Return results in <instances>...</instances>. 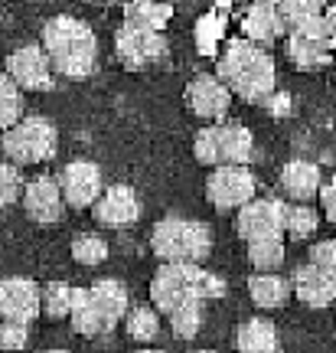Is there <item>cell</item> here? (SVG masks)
Returning a JSON list of instances; mask_svg holds the SVG:
<instances>
[{
	"mask_svg": "<svg viewBox=\"0 0 336 353\" xmlns=\"http://www.w3.org/2000/svg\"><path fill=\"white\" fill-rule=\"evenodd\" d=\"M324 187V176H320V167L311 164V161H287L284 170H281V190L284 196H291L294 203H307L313 200Z\"/></svg>",
	"mask_w": 336,
	"mask_h": 353,
	"instance_id": "ac0fdd59",
	"label": "cell"
},
{
	"mask_svg": "<svg viewBox=\"0 0 336 353\" xmlns=\"http://www.w3.org/2000/svg\"><path fill=\"white\" fill-rule=\"evenodd\" d=\"M235 350L238 353H271L277 350V327L264 317H251L235 330Z\"/></svg>",
	"mask_w": 336,
	"mask_h": 353,
	"instance_id": "603a6c76",
	"label": "cell"
},
{
	"mask_svg": "<svg viewBox=\"0 0 336 353\" xmlns=\"http://www.w3.org/2000/svg\"><path fill=\"white\" fill-rule=\"evenodd\" d=\"M330 43L320 37H313L307 30H300L294 26L291 30V37H287V56L300 65V69H320V65L330 63Z\"/></svg>",
	"mask_w": 336,
	"mask_h": 353,
	"instance_id": "ffe728a7",
	"label": "cell"
},
{
	"mask_svg": "<svg viewBox=\"0 0 336 353\" xmlns=\"http://www.w3.org/2000/svg\"><path fill=\"white\" fill-rule=\"evenodd\" d=\"M150 249L160 262L202 265L212 252V229L200 219H160L150 232Z\"/></svg>",
	"mask_w": 336,
	"mask_h": 353,
	"instance_id": "277c9868",
	"label": "cell"
},
{
	"mask_svg": "<svg viewBox=\"0 0 336 353\" xmlns=\"http://www.w3.org/2000/svg\"><path fill=\"white\" fill-rule=\"evenodd\" d=\"M225 85L245 101H264L277 85V69L268 52L251 39H232L219 59V72Z\"/></svg>",
	"mask_w": 336,
	"mask_h": 353,
	"instance_id": "7a4b0ae2",
	"label": "cell"
},
{
	"mask_svg": "<svg viewBox=\"0 0 336 353\" xmlns=\"http://www.w3.org/2000/svg\"><path fill=\"white\" fill-rule=\"evenodd\" d=\"M284 219H287V203L284 200H277V196L249 200L245 206H238L235 232L245 242L274 239V236H284Z\"/></svg>",
	"mask_w": 336,
	"mask_h": 353,
	"instance_id": "ba28073f",
	"label": "cell"
},
{
	"mask_svg": "<svg viewBox=\"0 0 336 353\" xmlns=\"http://www.w3.org/2000/svg\"><path fill=\"white\" fill-rule=\"evenodd\" d=\"M30 343V324L23 321H0V350L13 353Z\"/></svg>",
	"mask_w": 336,
	"mask_h": 353,
	"instance_id": "d6a6232c",
	"label": "cell"
},
{
	"mask_svg": "<svg viewBox=\"0 0 336 353\" xmlns=\"http://www.w3.org/2000/svg\"><path fill=\"white\" fill-rule=\"evenodd\" d=\"M23 118V88L7 72H0V131H7Z\"/></svg>",
	"mask_w": 336,
	"mask_h": 353,
	"instance_id": "4316f807",
	"label": "cell"
},
{
	"mask_svg": "<svg viewBox=\"0 0 336 353\" xmlns=\"http://www.w3.org/2000/svg\"><path fill=\"white\" fill-rule=\"evenodd\" d=\"M137 353H160V350H137Z\"/></svg>",
	"mask_w": 336,
	"mask_h": 353,
	"instance_id": "8d00e7d4",
	"label": "cell"
},
{
	"mask_svg": "<svg viewBox=\"0 0 336 353\" xmlns=\"http://www.w3.org/2000/svg\"><path fill=\"white\" fill-rule=\"evenodd\" d=\"M7 76L20 88L30 92H50L52 88V63L43 46H20L7 56Z\"/></svg>",
	"mask_w": 336,
	"mask_h": 353,
	"instance_id": "30bf717a",
	"label": "cell"
},
{
	"mask_svg": "<svg viewBox=\"0 0 336 353\" xmlns=\"http://www.w3.org/2000/svg\"><path fill=\"white\" fill-rule=\"evenodd\" d=\"M92 301L98 304L101 317H105V327L114 330L121 321H125L127 307H131V294H127V285H121L118 278H98L92 285Z\"/></svg>",
	"mask_w": 336,
	"mask_h": 353,
	"instance_id": "d6986e66",
	"label": "cell"
},
{
	"mask_svg": "<svg viewBox=\"0 0 336 353\" xmlns=\"http://www.w3.org/2000/svg\"><path fill=\"white\" fill-rule=\"evenodd\" d=\"M43 50L50 56L52 72L65 79H85L95 72L98 63V39L92 33V26L82 23L78 17H52L43 26Z\"/></svg>",
	"mask_w": 336,
	"mask_h": 353,
	"instance_id": "6da1fadb",
	"label": "cell"
},
{
	"mask_svg": "<svg viewBox=\"0 0 336 353\" xmlns=\"http://www.w3.org/2000/svg\"><path fill=\"white\" fill-rule=\"evenodd\" d=\"M200 353H212V350H200Z\"/></svg>",
	"mask_w": 336,
	"mask_h": 353,
	"instance_id": "74e56055",
	"label": "cell"
},
{
	"mask_svg": "<svg viewBox=\"0 0 336 353\" xmlns=\"http://www.w3.org/2000/svg\"><path fill=\"white\" fill-rule=\"evenodd\" d=\"M242 33H245V39L258 43V46L284 37L287 23H284V17H281L277 0H255L249 10H245V17H242Z\"/></svg>",
	"mask_w": 336,
	"mask_h": 353,
	"instance_id": "e0dca14e",
	"label": "cell"
},
{
	"mask_svg": "<svg viewBox=\"0 0 336 353\" xmlns=\"http://www.w3.org/2000/svg\"><path fill=\"white\" fill-rule=\"evenodd\" d=\"M277 7H281V17H284L287 30H294V26H300L304 20L324 13L326 0H277Z\"/></svg>",
	"mask_w": 336,
	"mask_h": 353,
	"instance_id": "4dcf8cb0",
	"label": "cell"
},
{
	"mask_svg": "<svg viewBox=\"0 0 336 353\" xmlns=\"http://www.w3.org/2000/svg\"><path fill=\"white\" fill-rule=\"evenodd\" d=\"M163 50H167V43H163L157 26L127 20L125 30L118 33V52H121V59L127 65H147L154 59H160Z\"/></svg>",
	"mask_w": 336,
	"mask_h": 353,
	"instance_id": "5bb4252c",
	"label": "cell"
},
{
	"mask_svg": "<svg viewBox=\"0 0 336 353\" xmlns=\"http://www.w3.org/2000/svg\"><path fill=\"white\" fill-rule=\"evenodd\" d=\"M39 285L33 278H0V321H36Z\"/></svg>",
	"mask_w": 336,
	"mask_h": 353,
	"instance_id": "9a60e30c",
	"label": "cell"
},
{
	"mask_svg": "<svg viewBox=\"0 0 336 353\" xmlns=\"http://www.w3.org/2000/svg\"><path fill=\"white\" fill-rule=\"evenodd\" d=\"M271 353H277V350H271Z\"/></svg>",
	"mask_w": 336,
	"mask_h": 353,
	"instance_id": "f35d334b",
	"label": "cell"
},
{
	"mask_svg": "<svg viewBox=\"0 0 336 353\" xmlns=\"http://www.w3.org/2000/svg\"><path fill=\"white\" fill-rule=\"evenodd\" d=\"M0 148L10 164H43L56 157L59 151V134L50 118H20L0 138Z\"/></svg>",
	"mask_w": 336,
	"mask_h": 353,
	"instance_id": "5b68a950",
	"label": "cell"
},
{
	"mask_svg": "<svg viewBox=\"0 0 336 353\" xmlns=\"http://www.w3.org/2000/svg\"><path fill=\"white\" fill-rule=\"evenodd\" d=\"M23 187H26V180L20 174V164H10V161L0 164V206H10V203L20 200Z\"/></svg>",
	"mask_w": 336,
	"mask_h": 353,
	"instance_id": "1f68e13d",
	"label": "cell"
},
{
	"mask_svg": "<svg viewBox=\"0 0 336 353\" xmlns=\"http://www.w3.org/2000/svg\"><path fill=\"white\" fill-rule=\"evenodd\" d=\"M284 236L249 242V262L255 272H277L284 265Z\"/></svg>",
	"mask_w": 336,
	"mask_h": 353,
	"instance_id": "484cf974",
	"label": "cell"
},
{
	"mask_svg": "<svg viewBox=\"0 0 336 353\" xmlns=\"http://www.w3.org/2000/svg\"><path fill=\"white\" fill-rule=\"evenodd\" d=\"M311 262L333 272L336 275V239H324V242H313L311 245Z\"/></svg>",
	"mask_w": 336,
	"mask_h": 353,
	"instance_id": "836d02e7",
	"label": "cell"
},
{
	"mask_svg": "<svg viewBox=\"0 0 336 353\" xmlns=\"http://www.w3.org/2000/svg\"><path fill=\"white\" fill-rule=\"evenodd\" d=\"M291 294L300 298L307 307H330L336 301V275L320 265H300L291 278Z\"/></svg>",
	"mask_w": 336,
	"mask_h": 353,
	"instance_id": "2e32d148",
	"label": "cell"
},
{
	"mask_svg": "<svg viewBox=\"0 0 336 353\" xmlns=\"http://www.w3.org/2000/svg\"><path fill=\"white\" fill-rule=\"evenodd\" d=\"M167 317V324H170V330H174L180 341H189V337H196L202 327V317H206V307H202V298H189V301L176 304Z\"/></svg>",
	"mask_w": 336,
	"mask_h": 353,
	"instance_id": "cb8c5ba5",
	"label": "cell"
},
{
	"mask_svg": "<svg viewBox=\"0 0 336 353\" xmlns=\"http://www.w3.org/2000/svg\"><path fill=\"white\" fill-rule=\"evenodd\" d=\"M255 141L245 125H212L202 128L193 141V154L200 164L219 167V164H249Z\"/></svg>",
	"mask_w": 336,
	"mask_h": 353,
	"instance_id": "8992f818",
	"label": "cell"
},
{
	"mask_svg": "<svg viewBox=\"0 0 336 353\" xmlns=\"http://www.w3.org/2000/svg\"><path fill=\"white\" fill-rule=\"evenodd\" d=\"M320 203H324V216L336 226V180H330L326 187H320Z\"/></svg>",
	"mask_w": 336,
	"mask_h": 353,
	"instance_id": "e575fe53",
	"label": "cell"
},
{
	"mask_svg": "<svg viewBox=\"0 0 336 353\" xmlns=\"http://www.w3.org/2000/svg\"><path fill=\"white\" fill-rule=\"evenodd\" d=\"M225 294V285L216 275H209L200 265H176L163 262L157 275L150 278V301L157 307V314H170L176 304L189 298H219Z\"/></svg>",
	"mask_w": 336,
	"mask_h": 353,
	"instance_id": "3957f363",
	"label": "cell"
},
{
	"mask_svg": "<svg viewBox=\"0 0 336 353\" xmlns=\"http://www.w3.org/2000/svg\"><path fill=\"white\" fill-rule=\"evenodd\" d=\"M56 183H59V190H63V200L69 203V206H75V210L92 206V203L98 200V193L105 190L98 164L82 161V157H78V161H69V164L59 170Z\"/></svg>",
	"mask_w": 336,
	"mask_h": 353,
	"instance_id": "9c48e42d",
	"label": "cell"
},
{
	"mask_svg": "<svg viewBox=\"0 0 336 353\" xmlns=\"http://www.w3.org/2000/svg\"><path fill=\"white\" fill-rule=\"evenodd\" d=\"M69 301H72V288L65 281H50L39 288V314H46L50 321L69 317Z\"/></svg>",
	"mask_w": 336,
	"mask_h": 353,
	"instance_id": "83f0119b",
	"label": "cell"
},
{
	"mask_svg": "<svg viewBox=\"0 0 336 353\" xmlns=\"http://www.w3.org/2000/svg\"><path fill=\"white\" fill-rule=\"evenodd\" d=\"M255 174L245 164H219L206 180V200L216 210H238L255 200Z\"/></svg>",
	"mask_w": 336,
	"mask_h": 353,
	"instance_id": "52a82bcc",
	"label": "cell"
},
{
	"mask_svg": "<svg viewBox=\"0 0 336 353\" xmlns=\"http://www.w3.org/2000/svg\"><path fill=\"white\" fill-rule=\"evenodd\" d=\"M72 259L78 265H88V268H95L108 259V242L95 236V232H82V236H75L72 239Z\"/></svg>",
	"mask_w": 336,
	"mask_h": 353,
	"instance_id": "f546056e",
	"label": "cell"
},
{
	"mask_svg": "<svg viewBox=\"0 0 336 353\" xmlns=\"http://www.w3.org/2000/svg\"><path fill=\"white\" fill-rule=\"evenodd\" d=\"M125 330H127V337H131V341L150 343L157 334H160V314H157V307H147V304L127 307Z\"/></svg>",
	"mask_w": 336,
	"mask_h": 353,
	"instance_id": "d4e9b609",
	"label": "cell"
},
{
	"mask_svg": "<svg viewBox=\"0 0 336 353\" xmlns=\"http://www.w3.org/2000/svg\"><path fill=\"white\" fill-rule=\"evenodd\" d=\"M249 294L258 307L274 311V307H284L287 304V298H291V281L281 278L277 272H255V275L249 278Z\"/></svg>",
	"mask_w": 336,
	"mask_h": 353,
	"instance_id": "7402d4cb",
	"label": "cell"
},
{
	"mask_svg": "<svg viewBox=\"0 0 336 353\" xmlns=\"http://www.w3.org/2000/svg\"><path fill=\"white\" fill-rule=\"evenodd\" d=\"M43 353H69V350H43Z\"/></svg>",
	"mask_w": 336,
	"mask_h": 353,
	"instance_id": "d590c367",
	"label": "cell"
},
{
	"mask_svg": "<svg viewBox=\"0 0 336 353\" xmlns=\"http://www.w3.org/2000/svg\"><path fill=\"white\" fill-rule=\"evenodd\" d=\"M23 210L33 223H43V226H52L63 219V210H65V200H63V190L56 183V176H33L26 180L23 187Z\"/></svg>",
	"mask_w": 336,
	"mask_h": 353,
	"instance_id": "8fae6325",
	"label": "cell"
},
{
	"mask_svg": "<svg viewBox=\"0 0 336 353\" xmlns=\"http://www.w3.org/2000/svg\"><path fill=\"white\" fill-rule=\"evenodd\" d=\"M95 206V219L101 226L108 229H125V226H134L140 219V200L137 193L125 183H114V187H105L98 193V200L92 203Z\"/></svg>",
	"mask_w": 336,
	"mask_h": 353,
	"instance_id": "4fadbf2b",
	"label": "cell"
},
{
	"mask_svg": "<svg viewBox=\"0 0 336 353\" xmlns=\"http://www.w3.org/2000/svg\"><path fill=\"white\" fill-rule=\"evenodd\" d=\"M320 226V213L307 206V203H294L287 206V219H284V232L294 236V239H311L313 232Z\"/></svg>",
	"mask_w": 336,
	"mask_h": 353,
	"instance_id": "f1b7e54d",
	"label": "cell"
},
{
	"mask_svg": "<svg viewBox=\"0 0 336 353\" xmlns=\"http://www.w3.org/2000/svg\"><path fill=\"white\" fill-rule=\"evenodd\" d=\"M187 105L202 121H219L232 105V88L219 76H196L187 85Z\"/></svg>",
	"mask_w": 336,
	"mask_h": 353,
	"instance_id": "7c38bea8",
	"label": "cell"
},
{
	"mask_svg": "<svg viewBox=\"0 0 336 353\" xmlns=\"http://www.w3.org/2000/svg\"><path fill=\"white\" fill-rule=\"evenodd\" d=\"M69 321H72L75 334H82V337H98V334H108V327H105V317H101L98 304L92 301V291H88V288H72Z\"/></svg>",
	"mask_w": 336,
	"mask_h": 353,
	"instance_id": "44dd1931",
	"label": "cell"
}]
</instances>
